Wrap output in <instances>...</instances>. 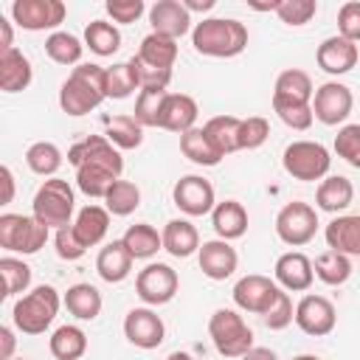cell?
<instances>
[{
	"mask_svg": "<svg viewBox=\"0 0 360 360\" xmlns=\"http://www.w3.org/2000/svg\"><path fill=\"white\" fill-rule=\"evenodd\" d=\"M180 152L197 166H217L222 160V155L217 152V146L211 143V138L205 135L202 127H194L180 135Z\"/></svg>",
	"mask_w": 360,
	"mask_h": 360,
	"instance_id": "cell-35",
	"label": "cell"
},
{
	"mask_svg": "<svg viewBox=\"0 0 360 360\" xmlns=\"http://www.w3.org/2000/svg\"><path fill=\"white\" fill-rule=\"evenodd\" d=\"M295 321V307H292V298L287 295V290H281V295H278V301L270 307V312L264 315V323H267V329H284V326H290Z\"/></svg>",
	"mask_w": 360,
	"mask_h": 360,
	"instance_id": "cell-53",
	"label": "cell"
},
{
	"mask_svg": "<svg viewBox=\"0 0 360 360\" xmlns=\"http://www.w3.org/2000/svg\"><path fill=\"white\" fill-rule=\"evenodd\" d=\"M276 284L287 292H304L312 287L315 281V270H312V262L309 256H304L301 250H290V253H281L276 259Z\"/></svg>",
	"mask_w": 360,
	"mask_h": 360,
	"instance_id": "cell-18",
	"label": "cell"
},
{
	"mask_svg": "<svg viewBox=\"0 0 360 360\" xmlns=\"http://www.w3.org/2000/svg\"><path fill=\"white\" fill-rule=\"evenodd\" d=\"M121 242L127 245V250L132 253V259H152L158 250H163V236L158 233L155 225L149 222H135L124 231Z\"/></svg>",
	"mask_w": 360,
	"mask_h": 360,
	"instance_id": "cell-33",
	"label": "cell"
},
{
	"mask_svg": "<svg viewBox=\"0 0 360 360\" xmlns=\"http://www.w3.org/2000/svg\"><path fill=\"white\" fill-rule=\"evenodd\" d=\"M51 228L42 225L37 217L25 214H0V248L8 253L31 256L45 248Z\"/></svg>",
	"mask_w": 360,
	"mask_h": 360,
	"instance_id": "cell-7",
	"label": "cell"
},
{
	"mask_svg": "<svg viewBox=\"0 0 360 360\" xmlns=\"http://www.w3.org/2000/svg\"><path fill=\"white\" fill-rule=\"evenodd\" d=\"M323 239L329 245V250H338L343 256H360V214H340L335 217L326 231Z\"/></svg>",
	"mask_w": 360,
	"mask_h": 360,
	"instance_id": "cell-22",
	"label": "cell"
},
{
	"mask_svg": "<svg viewBox=\"0 0 360 360\" xmlns=\"http://www.w3.org/2000/svg\"><path fill=\"white\" fill-rule=\"evenodd\" d=\"M104 138L115 149H138L143 143V127L135 115H107L104 118Z\"/></svg>",
	"mask_w": 360,
	"mask_h": 360,
	"instance_id": "cell-31",
	"label": "cell"
},
{
	"mask_svg": "<svg viewBox=\"0 0 360 360\" xmlns=\"http://www.w3.org/2000/svg\"><path fill=\"white\" fill-rule=\"evenodd\" d=\"M68 163H73L76 169L84 166V163L104 166V169H110V172L118 174V177H121V172H124V158H121V152H118L104 135H87V138H82L79 143H73V146L68 149Z\"/></svg>",
	"mask_w": 360,
	"mask_h": 360,
	"instance_id": "cell-15",
	"label": "cell"
},
{
	"mask_svg": "<svg viewBox=\"0 0 360 360\" xmlns=\"http://www.w3.org/2000/svg\"><path fill=\"white\" fill-rule=\"evenodd\" d=\"M76 211V197H73V188L68 180L62 177H48L37 194H34V202H31V217H37L42 225L48 228H65V225H73L70 217Z\"/></svg>",
	"mask_w": 360,
	"mask_h": 360,
	"instance_id": "cell-4",
	"label": "cell"
},
{
	"mask_svg": "<svg viewBox=\"0 0 360 360\" xmlns=\"http://www.w3.org/2000/svg\"><path fill=\"white\" fill-rule=\"evenodd\" d=\"M273 96H281V98H292V101H307V104H312L315 87H312L309 73H304V70H298V68H287V70H281V73H278L276 87H273Z\"/></svg>",
	"mask_w": 360,
	"mask_h": 360,
	"instance_id": "cell-38",
	"label": "cell"
},
{
	"mask_svg": "<svg viewBox=\"0 0 360 360\" xmlns=\"http://www.w3.org/2000/svg\"><path fill=\"white\" fill-rule=\"evenodd\" d=\"M357 59H360L357 45L349 42V39H343L340 34L326 37V39L318 45V51H315L318 68H321L323 73H329V76H343V73H349V70L357 65Z\"/></svg>",
	"mask_w": 360,
	"mask_h": 360,
	"instance_id": "cell-19",
	"label": "cell"
},
{
	"mask_svg": "<svg viewBox=\"0 0 360 360\" xmlns=\"http://www.w3.org/2000/svg\"><path fill=\"white\" fill-rule=\"evenodd\" d=\"M270 135V124L262 115H248L242 118L239 127V149H259Z\"/></svg>",
	"mask_w": 360,
	"mask_h": 360,
	"instance_id": "cell-50",
	"label": "cell"
},
{
	"mask_svg": "<svg viewBox=\"0 0 360 360\" xmlns=\"http://www.w3.org/2000/svg\"><path fill=\"white\" fill-rule=\"evenodd\" d=\"M191 45L202 56L231 59L248 48V28L233 17H205L194 25Z\"/></svg>",
	"mask_w": 360,
	"mask_h": 360,
	"instance_id": "cell-2",
	"label": "cell"
},
{
	"mask_svg": "<svg viewBox=\"0 0 360 360\" xmlns=\"http://www.w3.org/2000/svg\"><path fill=\"white\" fill-rule=\"evenodd\" d=\"M352 200H354V186L343 174H326L315 188V205L326 214L346 211L352 205Z\"/></svg>",
	"mask_w": 360,
	"mask_h": 360,
	"instance_id": "cell-25",
	"label": "cell"
},
{
	"mask_svg": "<svg viewBox=\"0 0 360 360\" xmlns=\"http://www.w3.org/2000/svg\"><path fill=\"white\" fill-rule=\"evenodd\" d=\"M104 8H107V14L112 17V22H121V25L135 22V20L146 11L143 0H107Z\"/></svg>",
	"mask_w": 360,
	"mask_h": 360,
	"instance_id": "cell-54",
	"label": "cell"
},
{
	"mask_svg": "<svg viewBox=\"0 0 360 360\" xmlns=\"http://www.w3.org/2000/svg\"><path fill=\"white\" fill-rule=\"evenodd\" d=\"M149 22L155 34H163L169 39H180L186 37L191 28V14L183 6V0H158L149 8Z\"/></svg>",
	"mask_w": 360,
	"mask_h": 360,
	"instance_id": "cell-20",
	"label": "cell"
},
{
	"mask_svg": "<svg viewBox=\"0 0 360 360\" xmlns=\"http://www.w3.org/2000/svg\"><path fill=\"white\" fill-rule=\"evenodd\" d=\"M84 48H90L96 56H112L121 48V31L107 20H93L84 28Z\"/></svg>",
	"mask_w": 360,
	"mask_h": 360,
	"instance_id": "cell-37",
	"label": "cell"
},
{
	"mask_svg": "<svg viewBox=\"0 0 360 360\" xmlns=\"http://www.w3.org/2000/svg\"><path fill=\"white\" fill-rule=\"evenodd\" d=\"M197 115H200V107H197V101L191 96H186V93H166V101L160 107L158 127L183 135V132L194 129Z\"/></svg>",
	"mask_w": 360,
	"mask_h": 360,
	"instance_id": "cell-21",
	"label": "cell"
},
{
	"mask_svg": "<svg viewBox=\"0 0 360 360\" xmlns=\"http://www.w3.org/2000/svg\"><path fill=\"white\" fill-rule=\"evenodd\" d=\"M292 360H321V357L318 354H295Z\"/></svg>",
	"mask_w": 360,
	"mask_h": 360,
	"instance_id": "cell-61",
	"label": "cell"
},
{
	"mask_svg": "<svg viewBox=\"0 0 360 360\" xmlns=\"http://www.w3.org/2000/svg\"><path fill=\"white\" fill-rule=\"evenodd\" d=\"M338 323V312H335V304L323 295H304L298 304H295V326L304 332V335H312V338H323L335 329Z\"/></svg>",
	"mask_w": 360,
	"mask_h": 360,
	"instance_id": "cell-16",
	"label": "cell"
},
{
	"mask_svg": "<svg viewBox=\"0 0 360 360\" xmlns=\"http://www.w3.org/2000/svg\"><path fill=\"white\" fill-rule=\"evenodd\" d=\"M197 262H200V270L202 276H208L211 281H225L236 273L239 267V253L231 242L225 239H208L200 245L197 250Z\"/></svg>",
	"mask_w": 360,
	"mask_h": 360,
	"instance_id": "cell-17",
	"label": "cell"
},
{
	"mask_svg": "<svg viewBox=\"0 0 360 360\" xmlns=\"http://www.w3.org/2000/svg\"><path fill=\"white\" fill-rule=\"evenodd\" d=\"M0 276H3V295H20L31 287V267L22 259L14 256H3L0 259Z\"/></svg>",
	"mask_w": 360,
	"mask_h": 360,
	"instance_id": "cell-44",
	"label": "cell"
},
{
	"mask_svg": "<svg viewBox=\"0 0 360 360\" xmlns=\"http://www.w3.org/2000/svg\"><path fill=\"white\" fill-rule=\"evenodd\" d=\"M0 37H3L0 39V53L3 51H11L14 48V42H11V22L6 17H0Z\"/></svg>",
	"mask_w": 360,
	"mask_h": 360,
	"instance_id": "cell-57",
	"label": "cell"
},
{
	"mask_svg": "<svg viewBox=\"0 0 360 360\" xmlns=\"http://www.w3.org/2000/svg\"><path fill=\"white\" fill-rule=\"evenodd\" d=\"M59 307H62V298H59L56 287L39 284L14 301L11 321L22 335H42L59 315Z\"/></svg>",
	"mask_w": 360,
	"mask_h": 360,
	"instance_id": "cell-3",
	"label": "cell"
},
{
	"mask_svg": "<svg viewBox=\"0 0 360 360\" xmlns=\"http://www.w3.org/2000/svg\"><path fill=\"white\" fill-rule=\"evenodd\" d=\"M82 51H84L82 39L73 37V34H68V31H53L45 39V53L56 65H82L79 62L82 59Z\"/></svg>",
	"mask_w": 360,
	"mask_h": 360,
	"instance_id": "cell-41",
	"label": "cell"
},
{
	"mask_svg": "<svg viewBox=\"0 0 360 360\" xmlns=\"http://www.w3.org/2000/svg\"><path fill=\"white\" fill-rule=\"evenodd\" d=\"M180 290L177 270L163 262H149L135 276V292L146 307H163L169 304Z\"/></svg>",
	"mask_w": 360,
	"mask_h": 360,
	"instance_id": "cell-9",
	"label": "cell"
},
{
	"mask_svg": "<svg viewBox=\"0 0 360 360\" xmlns=\"http://www.w3.org/2000/svg\"><path fill=\"white\" fill-rule=\"evenodd\" d=\"M135 90H141L132 62H115L107 68V98H127Z\"/></svg>",
	"mask_w": 360,
	"mask_h": 360,
	"instance_id": "cell-45",
	"label": "cell"
},
{
	"mask_svg": "<svg viewBox=\"0 0 360 360\" xmlns=\"http://www.w3.org/2000/svg\"><path fill=\"white\" fill-rule=\"evenodd\" d=\"M141 205V188L132 180H115L104 197V208L112 217H129Z\"/></svg>",
	"mask_w": 360,
	"mask_h": 360,
	"instance_id": "cell-42",
	"label": "cell"
},
{
	"mask_svg": "<svg viewBox=\"0 0 360 360\" xmlns=\"http://www.w3.org/2000/svg\"><path fill=\"white\" fill-rule=\"evenodd\" d=\"M338 34L349 42H360V0H349L338 11Z\"/></svg>",
	"mask_w": 360,
	"mask_h": 360,
	"instance_id": "cell-52",
	"label": "cell"
},
{
	"mask_svg": "<svg viewBox=\"0 0 360 360\" xmlns=\"http://www.w3.org/2000/svg\"><path fill=\"white\" fill-rule=\"evenodd\" d=\"M124 338L135 346V349H158L166 338V323L163 318L152 309V307H135L127 312L124 318Z\"/></svg>",
	"mask_w": 360,
	"mask_h": 360,
	"instance_id": "cell-14",
	"label": "cell"
},
{
	"mask_svg": "<svg viewBox=\"0 0 360 360\" xmlns=\"http://www.w3.org/2000/svg\"><path fill=\"white\" fill-rule=\"evenodd\" d=\"M14 357V332L11 326H0V360Z\"/></svg>",
	"mask_w": 360,
	"mask_h": 360,
	"instance_id": "cell-55",
	"label": "cell"
},
{
	"mask_svg": "<svg viewBox=\"0 0 360 360\" xmlns=\"http://www.w3.org/2000/svg\"><path fill=\"white\" fill-rule=\"evenodd\" d=\"M115 180H121V177L112 174V172L104 169V166L84 163V166L76 169V186H79V191L87 194V197H93V200H104L107 191H110V186H112Z\"/></svg>",
	"mask_w": 360,
	"mask_h": 360,
	"instance_id": "cell-39",
	"label": "cell"
},
{
	"mask_svg": "<svg viewBox=\"0 0 360 360\" xmlns=\"http://www.w3.org/2000/svg\"><path fill=\"white\" fill-rule=\"evenodd\" d=\"M166 93L169 90H138L135 96V118L141 127H158V118H160V107L166 101Z\"/></svg>",
	"mask_w": 360,
	"mask_h": 360,
	"instance_id": "cell-46",
	"label": "cell"
},
{
	"mask_svg": "<svg viewBox=\"0 0 360 360\" xmlns=\"http://www.w3.org/2000/svg\"><path fill=\"white\" fill-rule=\"evenodd\" d=\"M104 98H107V68L93 62L76 65L59 87V107L73 118L93 112Z\"/></svg>",
	"mask_w": 360,
	"mask_h": 360,
	"instance_id": "cell-1",
	"label": "cell"
},
{
	"mask_svg": "<svg viewBox=\"0 0 360 360\" xmlns=\"http://www.w3.org/2000/svg\"><path fill=\"white\" fill-rule=\"evenodd\" d=\"M312 270H315V276H318L323 284L340 287V284H346L349 276H352V259L343 256V253H338V250H323V253L315 256Z\"/></svg>",
	"mask_w": 360,
	"mask_h": 360,
	"instance_id": "cell-36",
	"label": "cell"
},
{
	"mask_svg": "<svg viewBox=\"0 0 360 360\" xmlns=\"http://www.w3.org/2000/svg\"><path fill=\"white\" fill-rule=\"evenodd\" d=\"M129 62H132V68H135V76H138L141 90H166V87H169V82H172V70L152 68V65L141 62L138 56H132Z\"/></svg>",
	"mask_w": 360,
	"mask_h": 360,
	"instance_id": "cell-51",
	"label": "cell"
},
{
	"mask_svg": "<svg viewBox=\"0 0 360 360\" xmlns=\"http://www.w3.org/2000/svg\"><path fill=\"white\" fill-rule=\"evenodd\" d=\"M318 233V211L309 202L292 200L287 202L278 214H276V236L290 245V248H301L307 242H312Z\"/></svg>",
	"mask_w": 360,
	"mask_h": 360,
	"instance_id": "cell-8",
	"label": "cell"
},
{
	"mask_svg": "<svg viewBox=\"0 0 360 360\" xmlns=\"http://www.w3.org/2000/svg\"><path fill=\"white\" fill-rule=\"evenodd\" d=\"M211 225L217 231V239H225V242L242 239L248 231V208L239 200H222L211 211Z\"/></svg>",
	"mask_w": 360,
	"mask_h": 360,
	"instance_id": "cell-23",
	"label": "cell"
},
{
	"mask_svg": "<svg viewBox=\"0 0 360 360\" xmlns=\"http://www.w3.org/2000/svg\"><path fill=\"white\" fill-rule=\"evenodd\" d=\"M68 6L62 0H14L11 3V20L22 31H59L65 22Z\"/></svg>",
	"mask_w": 360,
	"mask_h": 360,
	"instance_id": "cell-10",
	"label": "cell"
},
{
	"mask_svg": "<svg viewBox=\"0 0 360 360\" xmlns=\"http://www.w3.org/2000/svg\"><path fill=\"white\" fill-rule=\"evenodd\" d=\"M141 62L152 65V68H163V70H172L174 62H177V39H169L163 34H146L141 39V48L135 53Z\"/></svg>",
	"mask_w": 360,
	"mask_h": 360,
	"instance_id": "cell-30",
	"label": "cell"
},
{
	"mask_svg": "<svg viewBox=\"0 0 360 360\" xmlns=\"http://www.w3.org/2000/svg\"><path fill=\"white\" fill-rule=\"evenodd\" d=\"M34 79V68H31V59L11 48V51H3L0 53V90L3 93H22Z\"/></svg>",
	"mask_w": 360,
	"mask_h": 360,
	"instance_id": "cell-26",
	"label": "cell"
},
{
	"mask_svg": "<svg viewBox=\"0 0 360 360\" xmlns=\"http://www.w3.org/2000/svg\"><path fill=\"white\" fill-rule=\"evenodd\" d=\"M110 211L107 208H101V205H84L79 214H76V219H73V228H76V233L82 236V242L87 245V248H96V245H101L104 242V236H107V231H110Z\"/></svg>",
	"mask_w": 360,
	"mask_h": 360,
	"instance_id": "cell-28",
	"label": "cell"
},
{
	"mask_svg": "<svg viewBox=\"0 0 360 360\" xmlns=\"http://www.w3.org/2000/svg\"><path fill=\"white\" fill-rule=\"evenodd\" d=\"M183 6L188 8V14L191 11H211L217 6V0H183Z\"/></svg>",
	"mask_w": 360,
	"mask_h": 360,
	"instance_id": "cell-59",
	"label": "cell"
},
{
	"mask_svg": "<svg viewBox=\"0 0 360 360\" xmlns=\"http://www.w3.org/2000/svg\"><path fill=\"white\" fill-rule=\"evenodd\" d=\"M166 360H194V357H191L188 352H172V354H169Z\"/></svg>",
	"mask_w": 360,
	"mask_h": 360,
	"instance_id": "cell-60",
	"label": "cell"
},
{
	"mask_svg": "<svg viewBox=\"0 0 360 360\" xmlns=\"http://www.w3.org/2000/svg\"><path fill=\"white\" fill-rule=\"evenodd\" d=\"M278 295H281V287L262 273H248L233 284V304L242 312H253L262 318L270 312V307L278 301Z\"/></svg>",
	"mask_w": 360,
	"mask_h": 360,
	"instance_id": "cell-11",
	"label": "cell"
},
{
	"mask_svg": "<svg viewBox=\"0 0 360 360\" xmlns=\"http://www.w3.org/2000/svg\"><path fill=\"white\" fill-rule=\"evenodd\" d=\"M318 14V3L315 0H281L278 8H276V17L284 22V25H307L312 17Z\"/></svg>",
	"mask_w": 360,
	"mask_h": 360,
	"instance_id": "cell-47",
	"label": "cell"
},
{
	"mask_svg": "<svg viewBox=\"0 0 360 360\" xmlns=\"http://www.w3.org/2000/svg\"><path fill=\"white\" fill-rule=\"evenodd\" d=\"M132 253L127 250V245L121 242V239H112V242H107L101 250H98V256H96V273L107 281V284H118V281H124L129 273H132Z\"/></svg>",
	"mask_w": 360,
	"mask_h": 360,
	"instance_id": "cell-24",
	"label": "cell"
},
{
	"mask_svg": "<svg viewBox=\"0 0 360 360\" xmlns=\"http://www.w3.org/2000/svg\"><path fill=\"white\" fill-rule=\"evenodd\" d=\"M48 349L56 360H79L87 352V335H84L82 326L65 323V326L53 329V335L48 340Z\"/></svg>",
	"mask_w": 360,
	"mask_h": 360,
	"instance_id": "cell-34",
	"label": "cell"
},
{
	"mask_svg": "<svg viewBox=\"0 0 360 360\" xmlns=\"http://www.w3.org/2000/svg\"><path fill=\"white\" fill-rule=\"evenodd\" d=\"M25 163L39 177H53L62 166V149L51 141H37L25 149Z\"/></svg>",
	"mask_w": 360,
	"mask_h": 360,
	"instance_id": "cell-40",
	"label": "cell"
},
{
	"mask_svg": "<svg viewBox=\"0 0 360 360\" xmlns=\"http://www.w3.org/2000/svg\"><path fill=\"white\" fill-rule=\"evenodd\" d=\"M62 304L68 307V312L76 318V321H96L101 315V292L93 287V284H73L68 287Z\"/></svg>",
	"mask_w": 360,
	"mask_h": 360,
	"instance_id": "cell-29",
	"label": "cell"
},
{
	"mask_svg": "<svg viewBox=\"0 0 360 360\" xmlns=\"http://www.w3.org/2000/svg\"><path fill=\"white\" fill-rule=\"evenodd\" d=\"M352 107H354V96L343 82H323L312 96V115L326 127L343 124Z\"/></svg>",
	"mask_w": 360,
	"mask_h": 360,
	"instance_id": "cell-12",
	"label": "cell"
},
{
	"mask_svg": "<svg viewBox=\"0 0 360 360\" xmlns=\"http://www.w3.org/2000/svg\"><path fill=\"white\" fill-rule=\"evenodd\" d=\"M172 200L174 205L186 214V217H205L214 211L217 205V194H214V186L200 177V174H186L174 183L172 188Z\"/></svg>",
	"mask_w": 360,
	"mask_h": 360,
	"instance_id": "cell-13",
	"label": "cell"
},
{
	"mask_svg": "<svg viewBox=\"0 0 360 360\" xmlns=\"http://www.w3.org/2000/svg\"><path fill=\"white\" fill-rule=\"evenodd\" d=\"M0 180H3V205H8L14 200V174L8 166L0 169Z\"/></svg>",
	"mask_w": 360,
	"mask_h": 360,
	"instance_id": "cell-56",
	"label": "cell"
},
{
	"mask_svg": "<svg viewBox=\"0 0 360 360\" xmlns=\"http://www.w3.org/2000/svg\"><path fill=\"white\" fill-rule=\"evenodd\" d=\"M239 127H242V118L236 115H214L202 124L205 135L211 138V143L217 146L222 158L239 152Z\"/></svg>",
	"mask_w": 360,
	"mask_h": 360,
	"instance_id": "cell-32",
	"label": "cell"
},
{
	"mask_svg": "<svg viewBox=\"0 0 360 360\" xmlns=\"http://www.w3.org/2000/svg\"><path fill=\"white\" fill-rule=\"evenodd\" d=\"M281 166L292 180L315 183V180H323L329 174L332 155L318 141H292L281 155Z\"/></svg>",
	"mask_w": 360,
	"mask_h": 360,
	"instance_id": "cell-6",
	"label": "cell"
},
{
	"mask_svg": "<svg viewBox=\"0 0 360 360\" xmlns=\"http://www.w3.org/2000/svg\"><path fill=\"white\" fill-rule=\"evenodd\" d=\"M53 248H56V256L65 262H79L87 253V245L82 242V236L76 233L73 225H65L53 233Z\"/></svg>",
	"mask_w": 360,
	"mask_h": 360,
	"instance_id": "cell-49",
	"label": "cell"
},
{
	"mask_svg": "<svg viewBox=\"0 0 360 360\" xmlns=\"http://www.w3.org/2000/svg\"><path fill=\"white\" fill-rule=\"evenodd\" d=\"M239 360H278L276 357V352L273 349H264V346H253L245 357H239Z\"/></svg>",
	"mask_w": 360,
	"mask_h": 360,
	"instance_id": "cell-58",
	"label": "cell"
},
{
	"mask_svg": "<svg viewBox=\"0 0 360 360\" xmlns=\"http://www.w3.org/2000/svg\"><path fill=\"white\" fill-rule=\"evenodd\" d=\"M335 152L349 166L360 169V124H343L335 135Z\"/></svg>",
	"mask_w": 360,
	"mask_h": 360,
	"instance_id": "cell-48",
	"label": "cell"
},
{
	"mask_svg": "<svg viewBox=\"0 0 360 360\" xmlns=\"http://www.w3.org/2000/svg\"><path fill=\"white\" fill-rule=\"evenodd\" d=\"M160 236H163V250L174 259H188L191 253L200 250V233L188 219H169Z\"/></svg>",
	"mask_w": 360,
	"mask_h": 360,
	"instance_id": "cell-27",
	"label": "cell"
},
{
	"mask_svg": "<svg viewBox=\"0 0 360 360\" xmlns=\"http://www.w3.org/2000/svg\"><path fill=\"white\" fill-rule=\"evenodd\" d=\"M208 335L222 357H245L253 349V329L236 309H217L208 318Z\"/></svg>",
	"mask_w": 360,
	"mask_h": 360,
	"instance_id": "cell-5",
	"label": "cell"
},
{
	"mask_svg": "<svg viewBox=\"0 0 360 360\" xmlns=\"http://www.w3.org/2000/svg\"><path fill=\"white\" fill-rule=\"evenodd\" d=\"M11 360H28V357H11Z\"/></svg>",
	"mask_w": 360,
	"mask_h": 360,
	"instance_id": "cell-62",
	"label": "cell"
},
{
	"mask_svg": "<svg viewBox=\"0 0 360 360\" xmlns=\"http://www.w3.org/2000/svg\"><path fill=\"white\" fill-rule=\"evenodd\" d=\"M273 112L295 132H304L312 127L315 115H312V104L307 101H292V98H281V96H273Z\"/></svg>",
	"mask_w": 360,
	"mask_h": 360,
	"instance_id": "cell-43",
	"label": "cell"
}]
</instances>
